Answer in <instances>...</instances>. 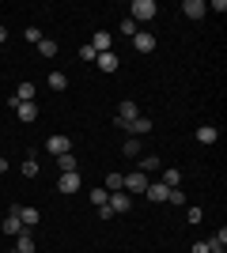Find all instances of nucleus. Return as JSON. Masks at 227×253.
Instances as JSON below:
<instances>
[{
	"mask_svg": "<svg viewBox=\"0 0 227 253\" xmlns=\"http://www.w3.org/2000/svg\"><path fill=\"white\" fill-rule=\"evenodd\" d=\"M155 15H159V4H155V0H133L129 4V19L136 23V27H140V23H151Z\"/></svg>",
	"mask_w": 227,
	"mask_h": 253,
	"instance_id": "1",
	"label": "nucleus"
},
{
	"mask_svg": "<svg viewBox=\"0 0 227 253\" xmlns=\"http://www.w3.org/2000/svg\"><path fill=\"white\" fill-rule=\"evenodd\" d=\"M121 189H125V193H144V189H148V174H140V170L121 174Z\"/></svg>",
	"mask_w": 227,
	"mask_h": 253,
	"instance_id": "2",
	"label": "nucleus"
},
{
	"mask_svg": "<svg viewBox=\"0 0 227 253\" xmlns=\"http://www.w3.org/2000/svg\"><path fill=\"white\" fill-rule=\"evenodd\" d=\"M0 231L8 234V238H15V234L27 231V227H23V219H19V204H11V208H8V219L0 223Z\"/></svg>",
	"mask_w": 227,
	"mask_h": 253,
	"instance_id": "3",
	"label": "nucleus"
},
{
	"mask_svg": "<svg viewBox=\"0 0 227 253\" xmlns=\"http://www.w3.org/2000/svg\"><path fill=\"white\" fill-rule=\"evenodd\" d=\"M11 106H15V117H19L23 125L38 121V102H19V98H11Z\"/></svg>",
	"mask_w": 227,
	"mask_h": 253,
	"instance_id": "4",
	"label": "nucleus"
},
{
	"mask_svg": "<svg viewBox=\"0 0 227 253\" xmlns=\"http://www.w3.org/2000/svg\"><path fill=\"white\" fill-rule=\"evenodd\" d=\"M80 189H84L80 170H72V174H61V181H57V193H80Z\"/></svg>",
	"mask_w": 227,
	"mask_h": 253,
	"instance_id": "5",
	"label": "nucleus"
},
{
	"mask_svg": "<svg viewBox=\"0 0 227 253\" xmlns=\"http://www.w3.org/2000/svg\"><path fill=\"white\" fill-rule=\"evenodd\" d=\"M110 211H114V215H121V211H129L133 208V201H129V193H110Z\"/></svg>",
	"mask_w": 227,
	"mask_h": 253,
	"instance_id": "6",
	"label": "nucleus"
},
{
	"mask_svg": "<svg viewBox=\"0 0 227 253\" xmlns=\"http://www.w3.org/2000/svg\"><path fill=\"white\" fill-rule=\"evenodd\" d=\"M167 193H171V189H167L163 181H148V189H144V197H148L151 204H163V201H167Z\"/></svg>",
	"mask_w": 227,
	"mask_h": 253,
	"instance_id": "7",
	"label": "nucleus"
},
{
	"mask_svg": "<svg viewBox=\"0 0 227 253\" xmlns=\"http://www.w3.org/2000/svg\"><path fill=\"white\" fill-rule=\"evenodd\" d=\"M45 148L53 151V155H68V151H72V140L57 132V136H49V144H45Z\"/></svg>",
	"mask_w": 227,
	"mask_h": 253,
	"instance_id": "8",
	"label": "nucleus"
},
{
	"mask_svg": "<svg viewBox=\"0 0 227 253\" xmlns=\"http://www.w3.org/2000/svg\"><path fill=\"white\" fill-rule=\"evenodd\" d=\"M133 45H136V53H151V49H155V34H151V31H140L136 38H133Z\"/></svg>",
	"mask_w": 227,
	"mask_h": 253,
	"instance_id": "9",
	"label": "nucleus"
},
{
	"mask_svg": "<svg viewBox=\"0 0 227 253\" xmlns=\"http://www.w3.org/2000/svg\"><path fill=\"white\" fill-rule=\"evenodd\" d=\"M87 45H91V49H95V53H110V45H114V38H110L106 31H98V34H95V38H91V42H87Z\"/></svg>",
	"mask_w": 227,
	"mask_h": 253,
	"instance_id": "10",
	"label": "nucleus"
},
{
	"mask_svg": "<svg viewBox=\"0 0 227 253\" xmlns=\"http://www.w3.org/2000/svg\"><path fill=\"white\" fill-rule=\"evenodd\" d=\"M182 11L189 15V19H201V15L208 11V4H205V0H185V4H182Z\"/></svg>",
	"mask_w": 227,
	"mask_h": 253,
	"instance_id": "11",
	"label": "nucleus"
},
{
	"mask_svg": "<svg viewBox=\"0 0 227 253\" xmlns=\"http://www.w3.org/2000/svg\"><path fill=\"white\" fill-rule=\"evenodd\" d=\"M19 219H23V227H27V231H34V227H38V208L19 204Z\"/></svg>",
	"mask_w": 227,
	"mask_h": 253,
	"instance_id": "12",
	"label": "nucleus"
},
{
	"mask_svg": "<svg viewBox=\"0 0 227 253\" xmlns=\"http://www.w3.org/2000/svg\"><path fill=\"white\" fill-rule=\"evenodd\" d=\"M15 253H34V234L31 231L15 234Z\"/></svg>",
	"mask_w": 227,
	"mask_h": 253,
	"instance_id": "13",
	"label": "nucleus"
},
{
	"mask_svg": "<svg viewBox=\"0 0 227 253\" xmlns=\"http://www.w3.org/2000/svg\"><path fill=\"white\" fill-rule=\"evenodd\" d=\"M163 185H167V189H178V185H182V170H174V167H167L163 170Z\"/></svg>",
	"mask_w": 227,
	"mask_h": 253,
	"instance_id": "14",
	"label": "nucleus"
},
{
	"mask_svg": "<svg viewBox=\"0 0 227 253\" xmlns=\"http://www.w3.org/2000/svg\"><path fill=\"white\" fill-rule=\"evenodd\" d=\"M197 140H201V144H216V140H220V128L216 125H201V128H197Z\"/></svg>",
	"mask_w": 227,
	"mask_h": 253,
	"instance_id": "15",
	"label": "nucleus"
},
{
	"mask_svg": "<svg viewBox=\"0 0 227 253\" xmlns=\"http://www.w3.org/2000/svg\"><path fill=\"white\" fill-rule=\"evenodd\" d=\"M95 61H98V68H102V72H118V53H98Z\"/></svg>",
	"mask_w": 227,
	"mask_h": 253,
	"instance_id": "16",
	"label": "nucleus"
},
{
	"mask_svg": "<svg viewBox=\"0 0 227 253\" xmlns=\"http://www.w3.org/2000/svg\"><path fill=\"white\" fill-rule=\"evenodd\" d=\"M125 128H129V132H136V136H148V132H151V121H148V117H136V121H129Z\"/></svg>",
	"mask_w": 227,
	"mask_h": 253,
	"instance_id": "17",
	"label": "nucleus"
},
{
	"mask_svg": "<svg viewBox=\"0 0 227 253\" xmlns=\"http://www.w3.org/2000/svg\"><path fill=\"white\" fill-rule=\"evenodd\" d=\"M34 95H38L34 84H19V87H15V98H19V102H34Z\"/></svg>",
	"mask_w": 227,
	"mask_h": 253,
	"instance_id": "18",
	"label": "nucleus"
},
{
	"mask_svg": "<svg viewBox=\"0 0 227 253\" xmlns=\"http://www.w3.org/2000/svg\"><path fill=\"white\" fill-rule=\"evenodd\" d=\"M159 167H163V163H159V155H144L136 170H140V174H151V170H159Z\"/></svg>",
	"mask_w": 227,
	"mask_h": 253,
	"instance_id": "19",
	"label": "nucleus"
},
{
	"mask_svg": "<svg viewBox=\"0 0 227 253\" xmlns=\"http://www.w3.org/2000/svg\"><path fill=\"white\" fill-rule=\"evenodd\" d=\"M57 167H61V174H72V170L80 167V163H76V159H72V151H68V155H57Z\"/></svg>",
	"mask_w": 227,
	"mask_h": 253,
	"instance_id": "20",
	"label": "nucleus"
},
{
	"mask_svg": "<svg viewBox=\"0 0 227 253\" xmlns=\"http://www.w3.org/2000/svg\"><path fill=\"white\" fill-rule=\"evenodd\" d=\"M68 87V76L65 72H49V91H65Z\"/></svg>",
	"mask_w": 227,
	"mask_h": 253,
	"instance_id": "21",
	"label": "nucleus"
},
{
	"mask_svg": "<svg viewBox=\"0 0 227 253\" xmlns=\"http://www.w3.org/2000/svg\"><path fill=\"white\" fill-rule=\"evenodd\" d=\"M224 246H227V231L220 227V231L212 234V238H208V250H224Z\"/></svg>",
	"mask_w": 227,
	"mask_h": 253,
	"instance_id": "22",
	"label": "nucleus"
},
{
	"mask_svg": "<svg viewBox=\"0 0 227 253\" xmlns=\"http://www.w3.org/2000/svg\"><path fill=\"white\" fill-rule=\"evenodd\" d=\"M38 53H42V57H57V42L53 38H42V42H38Z\"/></svg>",
	"mask_w": 227,
	"mask_h": 253,
	"instance_id": "23",
	"label": "nucleus"
},
{
	"mask_svg": "<svg viewBox=\"0 0 227 253\" xmlns=\"http://www.w3.org/2000/svg\"><path fill=\"white\" fill-rule=\"evenodd\" d=\"M121 34H125V38H136V34H140V27H136V23L125 15V19H121Z\"/></svg>",
	"mask_w": 227,
	"mask_h": 253,
	"instance_id": "24",
	"label": "nucleus"
},
{
	"mask_svg": "<svg viewBox=\"0 0 227 253\" xmlns=\"http://www.w3.org/2000/svg\"><path fill=\"white\" fill-rule=\"evenodd\" d=\"M121 151H125V159H136V155H140V140H133V136H129Z\"/></svg>",
	"mask_w": 227,
	"mask_h": 253,
	"instance_id": "25",
	"label": "nucleus"
},
{
	"mask_svg": "<svg viewBox=\"0 0 227 253\" xmlns=\"http://www.w3.org/2000/svg\"><path fill=\"white\" fill-rule=\"evenodd\" d=\"M106 201H110V193H106V189H95V193H91V204H95V208H102Z\"/></svg>",
	"mask_w": 227,
	"mask_h": 253,
	"instance_id": "26",
	"label": "nucleus"
},
{
	"mask_svg": "<svg viewBox=\"0 0 227 253\" xmlns=\"http://www.w3.org/2000/svg\"><path fill=\"white\" fill-rule=\"evenodd\" d=\"M23 178H38V163H34V159L23 163Z\"/></svg>",
	"mask_w": 227,
	"mask_h": 253,
	"instance_id": "27",
	"label": "nucleus"
},
{
	"mask_svg": "<svg viewBox=\"0 0 227 253\" xmlns=\"http://www.w3.org/2000/svg\"><path fill=\"white\" fill-rule=\"evenodd\" d=\"M167 201H171V204H185V193L182 189H171V193H167Z\"/></svg>",
	"mask_w": 227,
	"mask_h": 253,
	"instance_id": "28",
	"label": "nucleus"
},
{
	"mask_svg": "<svg viewBox=\"0 0 227 253\" xmlns=\"http://www.w3.org/2000/svg\"><path fill=\"white\" fill-rule=\"evenodd\" d=\"M95 57H98V53L91 49V45H80V61H95Z\"/></svg>",
	"mask_w": 227,
	"mask_h": 253,
	"instance_id": "29",
	"label": "nucleus"
},
{
	"mask_svg": "<svg viewBox=\"0 0 227 253\" xmlns=\"http://www.w3.org/2000/svg\"><path fill=\"white\" fill-rule=\"evenodd\" d=\"M27 42H34V45L42 42V34H38V27H27Z\"/></svg>",
	"mask_w": 227,
	"mask_h": 253,
	"instance_id": "30",
	"label": "nucleus"
},
{
	"mask_svg": "<svg viewBox=\"0 0 227 253\" xmlns=\"http://www.w3.org/2000/svg\"><path fill=\"white\" fill-rule=\"evenodd\" d=\"M189 253H208V242H193V246H189Z\"/></svg>",
	"mask_w": 227,
	"mask_h": 253,
	"instance_id": "31",
	"label": "nucleus"
},
{
	"mask_svg": "<svg viewBox=\"0 0 227 253\" xmlns=\"http://www.w3.org/2000/svg\"><path fill=\"white\" fill-rule=\"evenodd\" d=\"M8 42V27H4V23H0V45Z\"/></svg>",
	"mask_w": 227,
	"mask_h": 253,
	"instance_id": "32",
	"label": "nucleus"
},
{
	"mask_svg": "<svg viewBox=\"0 0 227 253\" xmlns=\"http://www.w3.org/2000/svg\"><path fill=\"white\" fill-rule=\"evenodd\" d=\"M4 170H8V159H4V155H0V174H4Z\"/></svg>",
	"mask_w": 227,
	"mask_h": 253,
	"instance_id": "33",
	"label": "nucleus"
},
{
	"mask_svg": "<svg viewBox=\"0 0 227 253\" xmlns=\"http://www.w3.org/2000/svg\"><path fill=\"white\" fill-rule=\"evenodd\" d=\"M208 253H224V250H208Z\"/></svg>",
	"mask_w": 227,
	"mask_h": 253,
	"instance_id": "34",
	"label": "nucleus"
},
{
	"mask_svg": "<svg viewBox=\"0 0 227 253\" xmlns=\"http://www.w3.org/2000/svg\"><path fill=\"white\" fill-rule=\"evenodd\" d=\"M8 253H15V250H8Z\"/></svg>",
	"mask_w": 227,
	"mask_h": 253,
	"instance_id": "35",
	"label": "nucleus"
}]
</instances>
